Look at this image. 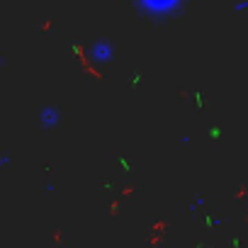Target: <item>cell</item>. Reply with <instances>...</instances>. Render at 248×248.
<instances>
[{"label": "cell", "mask_w": 248, "mask_h": 248, "mask_svg": "<svg viewBox=\"0 0 248 248\" xmlns=\"http://www.w3.org/2000/svg\"><path fill=\"white\" fill-rule=\"evenodd\" d=\"M139 3V8L144 10V13H149V15H168V13H173V10H178V5H180V0H137Z\"/></svg>", "instance_id": "2"}, {"label": "cell", "mask_w": 248, "mask_h": 248, "mask_svg": "<svg viewBox=\"0 0 248 248\" xmlns=\"http://www.w3.org/2000/svg\"><path fill=\"white\" fill-rule=\"evenodd\" d=\"M248 10V0H238V3H233V13H246Z\"/></svg>", "instance_id": "4"}, {"label": "cell", "mask_w": 248, "mask_h": 248, "mask_svg": "<svg viewBox=\"0 0 248 248\" xmlns=\"http://www.w3.org/2000/svg\"><path fill=\"white\" fill-rule=\"evenodd\" d=\"M59 122H61V109H59V107H51V105L42 107V112H39V124H42L44 129L59 127Z\"/></svg>", "instance_id": "3"}, {"label": "cell", "mask_w": 248, "mask_h": 248, "mask_svg": "<svg viewBox=\"0 0 248 248\" xmlns=\"http://www.w3.org/2000/svg\"><path fill=\"white\" fill-rule=\"evenodd\" d=\"M88 56H90V61H93L95 66H105V63H112V59H114V49H112L109 42L97 39L95 44H90Z\"/></svg>", "instance_id": "1"}]
</instances>
